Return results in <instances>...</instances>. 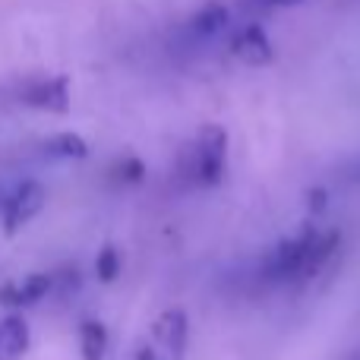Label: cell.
<instances>
[{"label":"cell","instance_id":"obj_1","mask_svg":"<svg viewBox=\"0 0 360 360\" xmlns=\"http://www.w3.org/2000/svg\"><path fill=\"white\" fill-rule=\"evenodd\" d=\"M224 155H228V133L218 124H205L199 130L193 149L180 162V171L186 174L190 184L215 186L224 177Z\"/></svg>","mask_w":360,"mask_h":360},{"label":"cell","instance_id":"obj_2","mask_svg":"<svg viewBox=\"0 0 360 360\" xmlns=\"http://www.w3.org/2000/svg\"><path fill=\"white\" fill-rule=\"evenodd\" d=\"M186 332H190V323H186L184 310H168L155 319L152 326V348L162 360H180L186 348Z\"/></svg>","mask_w":360,"mask_h":360},{"label":"cell","instance_id":"obj_3","mask_svg":"<svg viewBox=\"0 0 360 360\" xmlns=\"http://www.w3.org/2000/svg\"><path fill=\"white\" fill-rule=\"evenodd\" d=\"M44 199H48V193H44L41 184H35V180L19 184L16 190H13V196L6 199V205H4L6 231H19L25 221H32V218L44 209Z\"/></svg>","mask_w":360,"mask_h":360},{"label":"cell","instance_id":"obj_4","mask_svg":"<svg viewBox=\"0 0 360 360\" xmlns=\"http://www.w3.org/2000/svg\"><path fill=\"white\" fill-rule=\"evenodd\" d=\"M22 101L32 108H41V111H57L63 114L70 108V86L63 76H54V79H38L29 82L22 89Z\"/></svg>","mask_w":360,"mask_h":360},{"label":"cell","instance_id":"obj_5","mask_svg":"<svg viewBox=\"0 0 360 360\" xmlns=\"http://www.w3.org/2000/svg\"><path fill=\"white\" fill-rule=\"evenodd\" d=\"M51 288H54V278H51V275H29V278L13 281V285L4 288V291H0V304L13 307V310H25V307H32V304L48 297Z\"/></svg>","mask_w":360,"mask_h":360},{"label":"cell","instance_id":"obj_6","mask_svg":"<svg viewBox=\"0 0 360 360\" xmlns=\"http://www.w3.org/2000/svg\"><path fill=\"white\" fill-rule=\"evenodd\" d=\"M231 51H234L243 63H250V67H266V63H272V44H269L266 32H262L259 25H247V29L237 32L234 41H231Z\"/></svg>","mask_w":360,"mask_h":360},{"label":"cell","instance_id":"obj_7","mask_svg":"<svg viewBox=\"0 0 360 360\" xmlns=\"http://www.w3.org/2000/svg\"><path fill=\"white\" fill-rule=\"evenodd\" d=\"M29 348V323L22 316H6L0 323V360H19Z\"/></svg>","mask_w":360,"mask_h":360},{"label":"cell","instance_id":"obj_8","mask_svg":"<svg viewBox=\"0 0 360 360\" xmlns=\"http://www.w3.org/2000/svg\"><path fill=\"white\" fill-rule=\"evenodd\" d=\"M228 25V10L221 4H205L196 16L190 19V32L196 38H215Z\"/></svg>","mask_w":360,"mask_h":360},{"label":"cell","instance_id":"obj_9","mask_svg":"<svg viewBox=\"0 0 360 360\" xmlns=\"http://www.w3.org/2000/svg\"><path fill=\"white\" fill-rule=\"evenodd\" d=\"M79 348L86 360H101L108 351V329L101 323H95V319H86L79 326Z\"/></svg>","mask_w":360,"mask_h":360},{"label":"cell","instance_id":"obj_10","mask_svg":"<svg viewBox=\"0 0 360 360\" xmlns=\"http://www.w3.org/2000/svg\"><path fill=\"white\" fill-rule=\"evenodd\" d=\"M44 152L54 158H86L89 155V146L82 136H76V133H60V136H51L48 146H44Z\"/></svg>","mask_w":360,"mask_h":360},{"label":"cell","instance_id":"obj_11","mask_svg":"<svg viewBox=\"0 0 360 360\" xmlns=\"http://www.w3.org/2000/svg\"><path fill=\"white\" fill-rule=\"evenodd\" d=\"M95 272H98L101 281H114L120 275V253L114 247H105L95 259Z\"/></svg>","mask_w":360,"mask_h":360},{"label":"cell","instance_id":"obj_12","mask_svg":"<svg viewBox=\"0 0 360 360\" xmlns=\"http://www.w3.org/2000/svg\"><path fill=\"white\" fill-rule=\"evenodd\" d=\"M133 360H162V357L155 354V348H152V345H143V348L136 351V357H133Z\"/></svg>","mask_w":360,"mask_h":360},{"label":"cell","instance_id":"obj_13","mask_svg":"<svg viewBox=\"0 0 360 360\" xmlns=\"http://www.w3.org/2000/svg\"><path fill=\"white\" fill-rule=\"evenodd\" d=\"M262 6H297L300 0H259Z\"/></svg>","mask_w":360,"mask_h":360},{"label":"cell","instance_id":"obj_14","mask_svg":"<svg viewBox=\"0 0 360 360\" xmlns=\"http://www.w3.org/2000/svg\"><path fill=\"white\" fill-rule=\"evenodd\" d=\"M354 360H360V354H357V357H354Z\"/></svg>","mask_w":360,"mask_h":360}]
</instances>
